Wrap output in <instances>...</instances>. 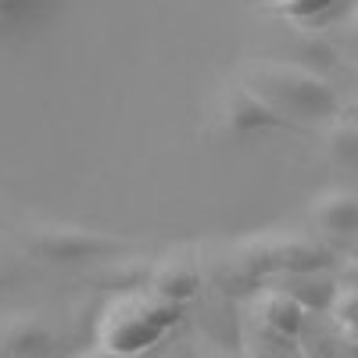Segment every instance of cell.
<instances>
[{
	"label": "cell",
	"mask_w": 358,
	"mask_h": 358,
	"mask_svg": "<svg viewBox=\"0 0 358 358\" xmlns=\"http://www.w3.org/2000/svg\"><path fill=\"white\" fill-rule=\"evenodd\" d=\"M18 244L33 258L47 265H101L111 258L133 255V241L115 236L94 226H76V222H25L18 226Z\"/></svg>",
	"instance_id": "cell-3"
},
{
	"label": "cell",
	"mask_w": 358,
	"mask_h": 358,
	"mask_svg": "<svg viewBox=\"0 0 358 358\" xmlns=\"http://www.w3.org/2000/svg\"><path fill=\"white\" fill-rule=\"evenodd\" d=\"M308 219L315 222V229H322L326 236H344V241H358V190H322L312 197L308 204Z\"/></svg>",
	"instance_id": "cell-10"
},
{
	"label": "cell",
	"mask_w": 358,
	"mask_h": 358,
	"mask_svg": "<svg viewBox=\"0 0 358 358\" xmlns=\"http://www.w3.org/2000/svg\"><path fill=\"white\" fill-rule=\"evenodd\" d=\"M341 115H351V118H358V97H355V101H344V104H341Z\"/></svg>",
	"instance_id": "cell-20"
},
{
	"label": "cell",
	"mask_w": 358,
	"mask_h": 358,
	"mask_svg": "<svg viewBox=\"0 0 358 358\" xmlns=\"http://www.w3.org/2000/svg\"><path fill=\"white\" fill-rule=\"evenodd\" d=\"M147 287H151L158 297H165V301L179 305V308L194 305L197 297H201V290H204V273H201L197 248L179 244V248L165 251L162 258H155Z\"/></svg>",
	"instance_id": "cell-6"
},
{
	"label": "cell",
	"mask_w": 358,
	"mask_h": 358,
	"mask_svg": "<svg viewBox=\"0 0 358 358\" xmlns=\"http://www.w3.org/2000/svg\"><path fill=\"white\" fill-rule=\"evenodd\" d=\"M244 319L255 322V326H262V330H268V334L301 341V334H305V326H308L312 315L297 305L290 294H283L273 283H265L258 294H251V308L244 312Z\"/></svg>",
	"instance_id": "cell-7"
},
{
	"label": "cell",
	"mask_w": 358,
	"mask_h": 358,
	"mask_svg": "<svg viewBox=\"0 0 358 358\" xmlns=\"http://www.w3.org/2000/svg\"><path fill=\"white\" fill-rule=\"evenodd\" d=\"M255 94L276 108L290 126L297 122H334L341 115V94L326 79V72L290 62V57H255L241 69V76Z\"/></svg>",
	"instance_id": "cell-1"
},
{
	"label": "cell",
	"mask_w": 358,
	"mask_h": 358,
	"mask_svg": "<svg viewBox=\"0 0 358 358\" xmlns=\"http://www.w3.org/2000/svg\"><path fill=\"white\" fill-rule=\"evenodd\" d=\"M322 151L337 169L358 172V118L337 115L322 133Z\"/></svg>",
	"instance_id": "cell-13"
},
{
	"label": "cell",
	"mask_w": 358,
	"mask_h": 358,
	"mask_svg": "<svg viewBox=\"0 0 358 358\" xmlns=\"http://www.w3.org/2000/svg\"><path fill=\"white\" fill-rule=\"evenodd\" d=\"M194 326L201 341H212L222 348H244V315L236 312V297L229 294L204 287L201 308L194 312Z\"/></svg>",
	"instance_id": "cell-8"
},
{
	"label": "cell",
	"mask_w": 358,
	"mask_h": 358,
	"mask_svg": "<svg viewBox=\"0 0 358 358\" xmlns=\"http://www.w3.org/2000/svg\"><path fill=\"white\" fill-rule=\"evenodd\" d=\"M341 36H344V50L358 62V4L344 15V22H341Z\"/></svg>",
	"instance_id": "cell-16"
},
{
	"label": "cell",
	"mask_w": 358,
	"mask_h": 358,
	"mask_svg": "<svg viewBox=\"0 0 358 358\" xmlns=\"http://www.w3.org/2000/svg\"><path fill=\"white\" fill-rule=\"evenodd\" d=\"M244 358H312L301 341L268 334L262 326L244 319Z\"/></svg>",
	"instance_id": "cell-14"
},
{
	"label": "cell",
	"mask_w": 358,
	"mask_h": 358,
	"mask_svg": "<svg viewBox=\"0 0 358 358\" xmlns=\"http://www.w3.org/2000/svg\"><path fill=\"white\" fill-rule=\"evenodd\" d=\"M268 283L280 287L283 294H290L308 315H330V308L337 301V290H341V276H334V268H315V273H280Z\"/></svg>",
	"instance_id": "cell-9"
},
{
	"label": "cell",
	"mask_w": 358,
	"mask_h": 358,
	"mask_svg": "<svg viewBox=\"0 0 358 358\" xmlns=\"http://www.w3.org/2000/svg\"><path fill=\"white\" fill-rule=\"evenodd\" d=\"M36 0H0V18H18V15H25L29 8H33Z\"/></svg>",
	"instance_id": "cell-18"
},
{
	"label": "cell",
	"mask_w": 358,
	"mask_h": 358,
	"mask_svg": "<svg viewBox=\"0 0 358 358\" xmlns=\"http://www.w3.org/2000/svg\"><path fill=\"white\" fill-rule=\"evenodd\" d=\"M179 305L158 297L151 287L140 290H122L111 294V301L97 315L94 344L115 351V355H133L143 358L147 348L162 344V337L172 330V322L179 319Z\"/></svg>",
	"instance_id": "cell-2"
},
{
	"label": "cell",
	"mask_w": 358,
	"mask_h": 358,
	"mask_svg": "<svg viewBox=\"0 0 358 358\" xmlns=\"http://www.w3.org/2000/svg\"><path fill=\"white\" fill-rule=\"evenodd\" d=\"M351 258H358V241H351V251H348Z\"/></svg>",
	"instance_id": "cell-22"
},
{
	"label": "cell",
	"mask_w": 358,
	"mask_h": 358,
	"mask_svg": "<svg viewBox=\"0 0 358 358\" xmlns=\"http://www.w3.org/2000/svg\"><path fill=\"white\" fill-rule=\"evenodd\" d=\"M194 358H244V348H222V344H212V341L197 337Z\"/></svg>",
	"instance_id": "cell-17"
},
{
	"label": "cell",
	"mask_w": 358,
	"mask_h": 358,
	"mask_svg": "<svg viewBox=\"0 0 358 358\" xmlns=\"http://www.w3.org/2000/svg\"><path fill=\"white\" fill-rule=\"evenodd\" d=\"M54 351V334L36 312L11 315L0 326V358H47Z\"/></svg>",
	"instance_id": "cell-11"
},
{
	"label": "cell",
	"mask_w": 358,
	"mask_h": 358,
	"mask_svg": "<svg viewBox=\"0 0 358 358\" xmlns=\"http://www.w3.org/2000/svg\"><path fill=\"white\" fill-rule=\"evenodd\" d=\"M165 358H194V348H176V351H169Z\"/></svg>",
	"instance_id": "cell-21"
},
{
	"label": "cell",
	"mask_w": 358,
	"mask_h": 358,
	"mask_svg": "<svg viewBox=\"0 0 358 358\" xmlns=\"http://www.w3.org/2000/svg\"><path fill=\"white\" fill-rule=\"evenodd\" d=\"M79 358H133V355H115V351H108V348H90L86 355H79Z\"/></svg>",
	"instance_id": "cell-19"
},
{
	"label": "cell",
	"mask_w": 358,
	"mask_h": 358,
	"mask_svg": "<svg viewBox=\"0 0 358 358\" xmlns=\"http://www.w3.org/2000/svg\"><path fill=\"white\" fill-rule=\"evenodd\" d=\"M241 248L265 283L280 273H315V268L337 265L334 248L315 241V233H301V229H268L258 236H244Z\"/></svg>",
	"instance_id": "cell-4"
},
{
	"label": "cell",
	"mask_w": 358,
	"mask_h": 358,
	"mask_svg": "<svg viewBox=\"0 0 358 358\" xmlns=\"http://www.w3.org/2000/svg\"><path fill=\"white\" fill-rule=\"evenodd\" d=\"M212 115H215V129H219L222 136H255V133L283 129V126L290 129L287 118H283L276 108H268L244 79L222 83Z\"/></svg>",
	"instance_id": "cell-5"
},
{
	"label": "cell",
	"mask_w": 358,
	"mask_h": 358,
	"mask_svg": "<svg viewBox=\"0 0 358 358\" xmlns=\"http://www.w3.org/2000/svg\"><path fill=\"white\" fill-rule=\"evenodd\" d=\"M348 0H265L262 11L280 15L294 29H322L334 18H341Z\"/></svg>",
	"instance_id": "cell-12"
},
{
	"label": "cell",
	"mask_w": 358,
	"mask_h": 358,
	"mask_svg": "<svg viewBox=\"0 0 358 358\" xmlns=\"http://www.w3.org/2000/svg\"><path fill=\"white\" fill-rule=\"evenodd\" d=\"M330 322L358 348V287H355V283H341L337 301H334V308H330Z\"/></svg>",
	"instance_id": "cell-15"
}]
</instances>
